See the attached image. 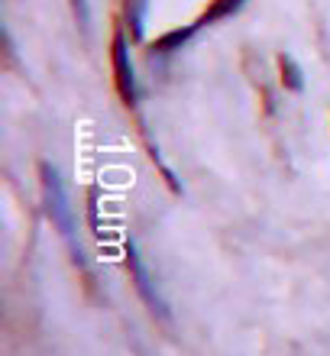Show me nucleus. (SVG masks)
<instances>
[{
    "mask_svg": "<svg viewBox=\"0 0 330 356\" xmlns=\"http://www.w3.org/2000/svg\"><path fill=\"white\" fill-rule=\"evenodd\" d=\"M42 195H46V207H49V217L56 220V227L62 230L65 240H75V220H72V207H68V195H65V185L52 165H42Z\"/></svg>",
    "mask_w": 330,
    "mask_h": 356,
    "instance_id": "obj_1",
    "label": "nucleus"
},
{
    "mask_svg": "<svg viewBox=\"0 0 330 356\" xmlns=\"http://www.w3.org/2000/svg\"><path fill=\"white\" fill-rule=\"evenodd\" d=\"M110 65H113V85L120 91L123 104L133 107L136 104V78H133V65H130V49H126V39L120 33L110 42Z\"/></svg>",
    "mask_w": 330,
    "mask_h": 356,
    "instance_id": "obj_2",
    "label": "nucleus"
},
{
    "mask_svg": "<svg viewBox=\"0 0 330 356\" xmlns=\"http://www.w3.org/2000/svg\"><path fill=\"white\" fill-rule=\"evenodd\" d=\"M126 266H130V275H133V285H136V291L142 295V301L149 305L152 311H159V314H165V301H162V295L156 291V282H152V275H149V269L142 266V259H140V253H136V246H126Z\"/></svg>",
    "mask_w": 330,
    "mask_h": 356,
    "instance_id": "obj_3",
    "label": "nucleus"
},
{
    "mask_svg": "<svg viewBox=\"0 0 330 356\" xmlns=\"http://www.w3.org/2000/svg\"><path fill=\"white\" fill-rule=\"evenodd\" d=\"M195 29H198V23H195V26H185V29H172V33H165L162 39H156L152 49H156V52H175V49H181L195 36Z\"/></svg>",
    "mask_w": 330,
    "mask_h": 356,
    "instance_id": "obj_4",
    "label": "nucleus"
},
{
    "mask_svg": "<svg viewBox=\"0 0 330 356\" xmlns=\"http://www.w3.org/2000/svg\"><path fill=\"white\" fill-rule=\"evenodd\" d=\"M279 68H282V85L288 91H302L304 88V78H302V68L295 65L292 56H279Z\"/></svg>",
    "mask_w": 330,
    "mask_h": 356,
    "instance_id": "obj_5",
    "label": "nucleus"
},
{
    "mask_svg": "<svg viewBox=\"0 0 330 356\" xmlns=\"http://www.w3.org/2000/svg\"><path fill=\"white\" fill-rule=\"evenodd\" d=\"M246 0H214V7L204 13V17L198 19V26H204V23H214V19H224L230 17V13H236V10L243 7Z\"/></svg>",
    "mask_w": 330,
    "mask_h": 356,
    "instance_id": "obj_6",
    "label": "nucleus"
},
{
    "mask_svg": "<svg viewBox=\"0 0 330 356\" xmlns=\"http://www.w3.org/2000/svg\"><path fill=\"white\" fill-rule=\"evenodd\" d=\"M123 7H126V19H130V26H133V36L140 39L142 36V10H146V0H123Z\"/></svg>",
    "mask_w": 330,
    "mask_h": 356,
    "instance_id": "obj_7",
    "label": "nucleus"
},
{
    "mask_svg": "<svg viewBox=\"0 0 330 356\" xmlns=\"http://www.w3.org/2000/svg\"><path fill=\"white\" fill-rule=\"evenodd\" d=\"M72 10H75L78 26L88 29V23H91V7H88V0H72Z\"/></svg>",
    "mask_w": 330,
    "mask_h": 356,
    "instance_id": "obj_8",
    "label": "nucleus"
}]
</instances>
